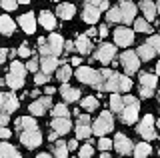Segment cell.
I'll use <instances>...</instances> for the list:
<instances>
[{
    "instance_id": "obj_46",
    "label": "cell",
    "mask_w": 160,
    "mask_h": 158,
    "mask_svg": "<svg viewBox=\"0 0 160 158\" xmlns=\"http://www.w3.org/2000/svg\"><path fill=\"white\" fill-rule=\"evenodd\" d=\"M98 34H100V38H106L108 36V26H106V24H102V26L98 28Z\"/></svg>"
},
{
    "instance_id": "obj_39",
    "label": "cell",
    "mask_w": 160,
    "mask_h": 158,
    "mask_svg": "<svg viewBox=\"0 0 160 158\" xmlns=\"http://www.w3.org/2000/svg\"><path fill=\"white\" fill-rule=\"evenodd\" d=\"M90 144H92V142H88V144H84L82 148H80V158H90V156H92V146H90Z\"/></svg>"
},
{
    "instance_id": "obj_19",
    "label": "cell",
    "mask_w": 160,
    "mask_h": 158,
    "mask_svg": "<svg viewBox=\"0 0 160 158\" xmlns=\"http://www.w3.org/2000/svg\"><path fill=\"white\" fill-rule=\"evenodd\" d=\"M52 130L54 132H58V136H64L66 134V132L70 130V128H72V124H70V120H68V116H56L52 120Z\"/></svg>"
},
{
    "instance_id": "obj_28",
    "label": "cell",
    "mask_w": 160,
    "mask_h": 158,
    "mask_svg": "<svg viewBox=\"0 0 160 158\" xmlns=\"http://www.w3.org/2000/svg\"><path fill=\"white\" fill-rule=\"evenodd\" d=\"M74 12H76V8H74L72 4H58V10H56V14L62 20H70V18L74 16Z\"/></svg>"
},
{
    "instance_id": "obj_52",
    "label": "cell",
    "mask_w": 160,
    "mask_h": 158,
    "mask_svg": "<svg viewBox=\"0 0 160 158\" xmlns=\"http://www.w3.org/2000/svg\"><path fill=\"white\" fill-rule=\"evenodd\" d=\"M54 92H56V88H54V86H46V94L48 96H52Z\"/></svg>"
},
{
    "instance_id": "obj_4",
    "label": "cell",
    "mask_w": 160,
    "mask_h": 158,
    "mask_svg": "<svg viewBox=\"0 0 160 158\" xmlns=\"http://www.w3.org/2000/svg\"><path fill=\"white\" fill-rule=\"evenodd\" d=\"M24 78H26V66L22 62L14 60L10 64V70L6 74V84L12 88V90H20L24 86Z\"/></svg>"
},
{
    "instance_id": "obj_20",
    "label": "cell",
    "mask_w": 160,
    "mask_h": 158,
    "mask_svg": "<svg viewBox=\"0 0 160 158\" xmlns=\"http://www.w3.org/2000/svg\"><path fill=\"white\" fill-rule=\"evenodd\" d=\"M100 14H102V12H100L98 8H94L92 4L86 2V4H84V10H82V20L88 22V24H96V20L100 18Z\"/></svg>"
},
{
    "instance_id": "obj_44",
    "label": "cell",
    "mask_w": 160,
    "mask_h": 158,
    "mask_svg": "<svg viewBox=\"0 0 160 158\" xmlns=\"http://www.w3.org/2000/svg\"><path fill=\"white\" fill-rule=\"evenodd\" d=\"M38 66H40V62L36 60V58H32V60H28V62H26V68H28L30 72H36V70H38Z\"/></svg>"
},
{
    "instance_id": "obj_47",
    "label": "cell",
    "mask_w": 160,
    "mask_h": 158,
    "mask_svg": "<svg viewBox=\"0 0 160 158\" xmlns=\"http://www.w3.org/2000/svg\"><path fill=\"white\" fill-rule=\"evenodd\" d=\"M0 138H4V140H6V138H10V130H8V128L0 126Z\"/></svg>"
},
{
    "instance_id": "obj_48",
    "label": "cell",
    "mask_w": 160,
    "mask_h": 158,
    "mask_svg": "<svg viewBox=\"0 0 160 158\" xmlns=\"http://www.w3.org/2000/svg\"><path fill=\"white\" fill-rule=\"evenodd\" d=\"M64 46H66V48H64L66 52H74V50H76V44H74V42H66Z\"/></svg>"
},
{
    "instance_id": "obj_1",
    "label": "cell",
    "mask_w": 160,
    "mask_h": 158,
    "mask_svg": "<svg viewBox=\"0 0 160 158\" xmlns=\"http://www.w3.org/2000/svg\"><path fill=\"white\" fill-rule=\"evenodd\" d=\"M94 88L102 92H128L132 88V80L124 74H118L114 70H108V68H102L96 74V82L92 84Z\"/></svg>"
},
{
    "instance_id": "obj_30",
    "label": "cell",
    "mask_w": 160,
    "mask_h": 158,
    "mask_svg": "<svg viewBox=\"0 0 160 158\" xmlns=\"http://www.w3.org/2000/svg\"><path fill=\"white\" fill-rule=\"evenodd\" d=\"M0 32L4 36H10L14 32V20L10 16H0Z\"/></svg>"
},
{
    "instance_id": "obj_60",
    "label": "cell",
    "mask_w": 160,
    "mask_h": 158,
    "mask_svg": "<svg viewBox=\"0 0 160 158\" xmlns=\"http://www.w3.org/2000/svg\"><path fill=\"white\" fill-rule=\"evenodd\" d=\"M158 100H160V94H158Z\"/></svg>"
},
{
    "instance_id": "obj_34",
    "label": "cell",
    "mask_w": 160,
    "mask_h": 158,
    "mask_svg": "<svg viewBox=\"0 0 160 158\" xmlns=\"http://www.w3.org/2000/svg\"><path fill=\"white\" fill-rule=\"evenodd\" d=\"M80 104H82L84 110L92 112V110H96V106L100 104V102H98V98H96V96H86V98H82V102H80Z\"/></svg>"
},
{
    "instance_id": "obj_35",
    "label": "cell",
    "mask_w": 160,
    "mask_h": 158,
    "mask_svg": "<svg viewBox=\"0 0 160 158\" xmlns=\"http://www.w3.org/2000/svg\"><path fill=\"white\" fill-rule=\"evenodd\" d=\"M56 76H58V80L62 82V84L70 80V76H72V70H70V66H68V64H64V66H60V68H58Z\"/></svg>"
},
{
    "instance_id": "obj_51",
    "label": "cell",
    "mask_w": 160,
    "mask_h": 158,
    "mask_svg": "<svg viewBox=\"0 0 160 158\" xmlns=\"http://www.w3.org/2000/svg\"><path fill=\"white\" fill-rule=\"evenodd\" d=\"M86 36H88V38L96 36V28H90V30H86Z\"/></svg>"
},
{
    "instance_id": "obj_8",
    "label": "cell",
    "mask_w": 160,
    "mask_h": 158,
    "mask_svg": "<svg viewBox=\"0 0 160 158\" xmlns=\"http://www.w3.org/2000/svg\"><path fill=\"white\" fill-rule=\"evenodd\" d=\"M120 64H122L126 76H130V74H134V72L138 70V66H140V56H138L136 52H132V50H126L122 56H120Z\"/></svg>"
},
{
    "instance_id": "obj_56",
    "label": "cell",
    "mask_w": 160,
    "mask_h": 158,
    "mask_svg": "<svg viewBox=\"0 0 160 158\" xmlns=\"http://www.w3.org/2000/svg\"><path fill=\"white\" fill-rule=\"evenodd\" d=\"M18 2H20V4H28L30 0H18Z\"/></svg>"
},
{
    "instance_id": "obj_16",
    "label": "cell",
    "mask_w": 160,
    "mask_h": 158,
    "mask_svg": "<svg viewBox=\"0 0 160 158\" xmlns=\"http://www.w3.org/2000/svg\"><path fill=\"white\" fill-rule=\"evenodd\" d=\"M92 134V124H90V118L88 114H78V120H76V136L78 138H88Z\"/></svg>"
},
{
    "instance_id": "obj_18",
    "label": "cell",
    "mask_w": 160,
    "mask_h": 158,
    "mask_svg": "<svg viewBox=\"0 0 160 158\" xmlns=\"http://www.w3.org/2000/svg\"><path fill=\"white\" fill-rule=\"evenodd\" d=\"M114 148H116L120 154H130V152L134 150L132 140H130L126 134H116V138H114Z\"/></svg>"
},
{
    "instance_id": "obj_13",
    "label": "cell",
    "mask_w": 160,
    "mask_h": 158,
    "mask_svg": "<svg viewBox=\"0 0 160 158\" xmlns=\"http://www.w3.org/2000/svg\"><path fill=\"white\" fill-rule=\"evenodd\" d=\"M18 106H20V102L16 100V96L8 94V92H0V112L10 114V112H14Z\"/></svg>"
},
{
    "instance_id": "obj_49",
    "label": "cell",
    "mask_w": 160,
    "mask_h": 158,
    "mask_svg": "<svg viewBox=\"0 0 160 158\" xmlns=\"http://www.w3.org/2000/svg\"><path fill=\"white\" fill-rule=\"evenodd\" d=\"M6 56H8V50H6V48H0V64L6 60Z\"/></svg>"
},
{
    "instance_id": "obj_9",
    "label": "cell",
    "mask_w": 160,
    "mask_h": 158,
    "mask_svg": "<svg viewBox=\"0 0 160 158\" xmlns=\"http://www.w3.org/2000/svg\"><path fill=\"white\" fill-rule=\"evenodd\" d=\"M154 118L150 116V114H146L144 116V120H140V124H138V134L144 138V140H154L156 138V130H154Z\"/></svg>"
},
{
    "instance_id": "obj_27",
    "label": "cell",
    "mask_w": 160,
    "mask_h": 158,
    "mask_svg": "<svg viewBox=\"0 0 160 158\" xmlns=\"http://www.w3.org/2000/svg\"><path fill=\"white\" fill-rule=\"evenodd\" d=\"M16 128H18V132H22V130H34V128H38V124H36V120H34L32 116H22V118H18V120H16Z\"/></svg>"
},
{
    "instance_id": "obj_38",
    "label": "cell",
    "mask_w": 160,
    "mask_h": 158,
    "mask_svg": "<svg viewBox=\"0 0 160 158\" xmlns=\"http://www.w3.org/2000/svg\"><path fill=\"white\" fill-rule=\"evenodd\" d=\"M88 4H92L94 8H98L100 12L108 8V0H88Z\"/></svg>"
},
{
    "instance_id": "obj_29",
    "label": "cell",
    "mask_w": 160,
    "mask_h": 158,
    "mask_svg": "<svg viewBox=\"0 0 160 158\" xmlns=\"http://www.w3.org/2000/svg\"><path fill=\"white\" fill-rule=\"evenodd\" d=\"M0 158H22V154L12 144H0Z\"/></svg>"
},
{
    "instance_id": "obj_3",
    "label": "cell",
    "mask_w": 160,
    "mask_h": 158,
    "mask_svg": "<svg viewBox=\"0 0 160 158\" xmlns=\"http://www.w3.org/2000/svg\"><path fill=\"white\" fill-rule=\"evenodd\" d=\"M38 46H40L42 56H58L64 50V40L60 34H50L48 42H46V38H38Z\"/></svg>"
},
{
    "instance_id": "obj_12",
    "label": "cell",
    "mask_w": 160,
    "mask_h": 158,
    "mask_svg": "<svg viewBox=\"0 0 160 158\" xmlns=\"http://www.w3.org/2000/svg\"><path fill=\"white\" fill-rule=\"evenodd\" d=\"M50 106H52V98L46 94V96L38 98V100H34L32 104L28 106V112H32L34 116H42V114H46V112H48Z\"/></svg>"
},
{
    "instance_id": "obj_23",
    "label": "cell",
    "mask_w": 160,
    "mask_h": 158,
    "mask_svg": "<svg viewBox=\"0 0 160 158\" xmlns=\"http://www.w3.org/2000/svg\"><path fill=\"white\" fill-rule=\"evenodd\" d=\"M74 44H76V52H80V54H90V50H92V42H90V38L86 34H80L74 40Z\"/></svg>"
},
{
    "instance_id": "obj_53",
    "label": "cell",
    "mask_w": 160,
    "mask_h": 158,
    "mask_svg": "<svg viewBox=\"0 0 160 158\" xmlns=\"http://www.w3.org/2000/svg\"><path fill=\"white\" fill-rule=\"evenodd\" d=\"M56 138H58V132H50V134H48V140H56Z\"/></svg>"
},
{
    "instance_id": "obj_32",
    "label": "cell",
    "mask_w": 160,
    "mask_h": 158,
    "mask_svg": "<svg viewBox=\"0 0 160 158\" xmlns=\"http://www.w3.org/2000/svg\"><path fill=\"white\" fill-rule=\"evenodd\" d=\"M68 142H64V140H60L54 144V156L56 158H68Z\"/></svg>"
},
{
    "instance_id": "obj_26",
    "label": "cell",
    "mask_w": 160,
    "mask_h": 158,
    "mask_svg": "<svg viewBox=\"0 0 160 158\" xmlns=\"http://www.w3.org/2000/svg\"><path fill=\"white\" fill-rule=\"evenodd\" d=\"M140 10L144 12V18L150 22V20L156 18V10H158V8L154 6V2H150V0H142V2H140Z\"/></svg>"
},
{
    "instance_id": "obj_50",
    "label": "cell",
    "mask_w": 160,
    "mask_h": 158,
    "mask_svg": "<svg viewBox=\"0 0 160 158\" xmlns=\"http://www.w3.org/2000/svg\"><path fill=\"white\" fill-rule=\"evenodd\" d=\"M68 148H70V150H76V148H78V142L76 140H70L68 142Z\"/></svg>"
},
{
    "instance_id": "obj_40",
    "label": "cell",
    "mask_w": 160,
    "mask_h": 158,
    "mask_svg": "<svg viewBox=\"0 0 160 158\" xmlns=\"http://www.w3.org/2000/svg\"><path fill=\"white\" fill-rule=\"evenodd\" d=\"M98 148L106 152L108 148H112V140H108V138H104V136H102V138H100V142H98Z\"/></svg>"
},
{
    "instance_id": "obj_31",
    "label": "cell",
    "mask_w": 160,
    "mask_h": 158,
    "mask_svg": "<svg viewBox=\"0 0 160 158\" xmlns=\"http://www.w3.org/2000/svg\"><path fill=\"white\" fill-rule=\"evenodd\" d=\"M110 106H112V112H122V106H124V96H118V92H112L110 96Z\"/></svg>"
},
{
    "instance_id": "obj_15",
    "label": "cell",
    "mask_w": 160,
    "mask_h": 158,
    "mask_svg": "<svg viewBox=\"0 0 160 158\" xmlns=\"http://www.w3.org/2000/svg\"><path fill=\"white\" fill-rule=\"evenodd\" d=\"M114 42L118 46H130L134 42V32L130 28H116L114 30Z\"/></svg>"
},
{
    "instance_id": "obj_61",
    "label": "cell",
    "mask_w": 160,
    "mask_h": 158,
    "mask_svg": "<svg viewBox=\"0 0 160 158\" xmlns=\"http://www.w3.org/2000/svg\"><path fill=\"white\" fill-rule=\"evenodd\" d=\"M78 158H80V156H78Z\"/></svg>"
},
{
    "instance_id": "obj_45",
    "label": "cell",
    "mask_w": 160,
    "mask_h": 158,
    "mask_svg": "<svg viewBox=\"0 0 160 158\" xmlns=\"http://www.w3.org/2000/svg\"><path fill=\"white\" fill-rule=\"evenodd\" d=\"M8 120H10V116L6 114V112H0V126H6Z\"/></svg>"
},
{
    "instance_id": "obj_6",
    "label": "cell",
    "mask_w": 160,
    "mask_h": 158,
    "mask_svg": "<svg viewBox=\"0 0 160 158\" xmlns=\"http://www.w3.org/2000/svg\"><path fill=\"white\" fill-rule=\"evenodd\" d=\"M158 52H160V36H150L148 40L138 48L136 54L142 60H150V58H154V54H158Z\"/></svg>"
},
{
    "instance_id": "obj_14",
    "label": "cell",
    "mask_w": 160,
    "mask_h": 158,
    "mask_svg": "<svg viewBox=\"0 0 160 158\" xmlns=\"http://www.w3.org/2000/svg\"><path fill=\"white\" fill-rule=\"evenodd\" d=\"M114 54H116L114 44H106V42H104V44H100V46H98V50H96V54H94V58H98L100 62L108 64V62H112Z\"/></svg>"
},
{
    "instance_id": "obj_42",
    "label": "cell",
    "mask_w": 160,
    "mask_h": 158,
    "mask_svg": "<svg viewBox=\"0 0 160 158\" xmlns=\"http://www.w3.org/2000/svg\"><path fill=\"white\" fill-rule=\"evenodd\" d=\"M18 54H20L22 58H28V56H30V46H28L26 42H24V44H20V48H18Z\"/></svg>"
},
{
    "instance_id": "obj_36",
    "label": "cell",
    "mask_w": 160,
    "mask_h": 158,
    "mask_svg": "<svg viewBox=\"0 0 160 158\" xmlns=\"http://www.w3.org/2000/svg\"><path fill=\"white\" fill-rule=\"evenodd\" d=\"M134 28H136V32H142V34H148L152 32V26L148 24V20H144V18H140V20L134 22Z\"/></svg>"
},
{
    "instance_id": "obj_33",
    "label": "cell",
    "mask_w": 160,
    "mask_h": 158,
    "mask_svg": "<svg viewBox=\"0 0 160 158\" xmlns=\"http://www.w3.org/2000/svg\"><path fill=\"white\" fill-rule=\"evenodd\" d=\"M150 152H152V146L146 144V142H142V144H136V148H134V156H136V158H146Z\"/></svg>"
},
{
    "instance_id": "obj_57",
    "label": "cell",
    "mask_w": 160,
    "mask_h": 158,
    "mask_svg": "<svg viewBox=\"0 0 160 158\" xmlns=\"http://www.w3.org/2000/svg\"><path fill=\"white\" fill-rule=\"evenodd\" d=\"M156 74H160V62L156 64Z\"/></svg>"
},
{
    "instance_id": "obj_22",
    "label": "cell",
    "mask_w": 160,
    "mask_h": 158,
    "mask_svg": "<svg viewBox=\"0 0 160 158\" xmlns=\"http://www.w3.org/2000/svg\"><path fill=\"white\" fill-rule=\"evenodd\" d=\"M18 22H20V26H22V30L26 32V34H32L34 30H36V20H34V14L32 12L22 14Z\"/></svg>"
},
{
    "instance_id": "obj_24",
    "label": "cell",
    "mask_w": 160,
    "mask_h": 158,
    "mask_svg": "<svg viewBox=\"0 0 160 158\" xmlns=\"http://www.w3.org/2000/svg\"><path fill=\"white\" fill-rule=\"evenodd\" d=\"M58 56H42V60H40V68H42V72H54L56 70V66H58Z\"/></svg>"
},
{
    "instance_id": "obj_17",
    "label": "cell",
    "mask_w": 160,
    "mask_h": 158,
    "mask_svg": "<svg viewBox=\"0 0 160 158\" xmlns=\"http://www.w3.org/2000/svg\"><path fill=\"white\" fill-rule=\"evenodd\" d=\"M96 74H98V70H94V68H90V66H78L76 78L80 82H84V84L92 86L94 82H96Z\"/></svg>"
},
{
    "instance_id": "obj_2",
    "label": "cell",
    "mask_w": 160,
    "mask_h": 158,
    "mask_svg": "<svg viewBox=\"0 0 160 158\" xmlns=\"http://www.w3.org/2000/svg\"><path fill=\"white\" fill-rule=\"evenodd\" d=\"M136 16V6L128 0H122L118 6L110 8L106 14V20L108 22H122V24H130Z\"/></svg>"
},
{
    "instance_id": "obj_25",
    "label": "cell",
    "mask_w": 160,
    "mask_h": 158,
    "mask_svg": "<svg viewBox=\"0 0 160 158\" xmlns=\"http://www.w3.org/2000/svg\"><path fill=\"white\" fill-rule=\"evenodd\" d=\"M38 18H40V24H42V28H46V30H54V28H56V18H54L52 12L42 10Z\"/></svg>"
},
{
    "instance_id": "obj_21",
    "label": "cell",
    "mask_w": 160,
    "mask_h": 158,
    "mask_svg": "<svg viewBox=\"0 0 160 158\" xmlns=\"http://www.w3.org/2000/svg\"><path fill=\"white\" fill-rule=\"evenodd\" d=\"M60 94H62L64 102H76L78 98H80V90H78V88H72V86H68L66 82H64V84L60 86Z\"/></svg>"
},
{
    "instance_id": "obj_37",
    "label": "cell",
    "mask_w": 160,
    "mask_h": 158,
    "mask_svg": "<svg viewBox=\"0 0 160 158\" xmlns=\"http://www.w3.org/2000/svg\"><path fill=\"white\" fill-rule=\"evenodd\" d=\"M52 116L56 118V116H68V108L66 104H56L52 108Z\"/></svg>"
},
{
    "instance_id": "obj_54",
    "label": "cell",
    "mask_w": 160,
    "mask_h": 158,
    "mask_svg": "<svg viewBox=\"0 0 160 158\" xmlns=\"http://www.w3.org/2000/svg\"><path fill=\"white\" fill-rule=\"evenodd\" d=\"M70 62H72V64H78V66H80V64H82V62H80V58H78V56H74V58H72V60H70Z\"/></svg>"
},
{
    "instance_id": "obj_7",
    "label": "cell",
    "mask_w": 160,
    "mask_h": 158,
    "mask_svg": "<svg viewBox=\"0 0 160 158\" xmlns=\"http://www.w3.org/2000/svg\"><path fill=\"white\" fill-rule=\"evenodd\" d=\"M112 128H114L112 114H110V112H102V114L96 118V122L92 124V132L96 136H104V134H108Z\"/></svg>"
},
{
    "instance_id": "obj_10",
    "label": "cell",
    "mask_w": 160,
    "mask_h": 158,
    "mask_svg": "<svg viewBox=\"0 0 160 158\" xmlns=\"http://www.w3.org/2000/svg\"><path fill=\"white\" fill-rule=\"evenodd\" d=\"M154 88H156V76L154 74H140V96L142 98H150L154 94Z\"/></svg>"
},
{
    "instance_id": "obj_11",
    "label": "cell",
    "mask_w": 160,
    "mask_h": 158,
    "mask_svg": "<svg viewBox=\"0 0 160 158\" xmlns=\"http://www.w3.org/2000/svg\"><path fill=\"white\" fill-rule=\"evenodd\" d=\"M20 142L26 148H36L42 142V134L38 132V128H34V130H22L20 132Z\"/></svg>"
},
{
    "instance_id": "obj_41",
    "label": "cell",
    "mask_w": 160,
    "mask_h": 158,
    "mask_svg": "<svg viewBox=\"0 0 160 158\" xmlns=\"http://www.w3.org/2000/svg\"><path fill=\"white\" fill-rule=\"evenodd\" d=\"M0 4H2L4 10H14L16 8V0H0Z\"/></svg>"
},
{
    "instance_id": "obj_55",
    "label": "cell",
    "mask_w": 160,
    "mask_h": 158,
    "mask_svg": "<svg viewBox=\"0 0 160 158\" xmlns=\"http://www.w3.org/2000/svg\"><path fill=\"white\" fill-rule=\"evenodd\" d=\"M36 158H52V156H50V154H48V152H44V154H38Z\"/></svg>"
},
{
    "instance_id": "obj_43",
    "label": "cell",
    "mask_w": 160,
    "mask_h": 158,
    "mask_svg": "<svg viewBox=\"0 0 160 158\" xmlns=\"http://www.w3.org/2000/svg\"><path fill=\"white\" fill-rule=\"evenodd\" d=\"M34 82H36V84H44V82H48V74L46 72H38L36 76H34Z\"/></svg>"
},
{
    "instance_id": "obj_5",
    "label": "cell",
    "mask_w": 160,
    "mask_h": 158,
    "mask_svg": "<svg viewBox=\"0 0 160 158\" xmlns=\"http://www.w3.org/2000/svg\"><path fill=\"white\" fill-rule=\"evenodd\" d=\"M138 110H140L138 98L124 96V106H122V112H120V120H122L124 124H134L136 118H138Z\"/></svg>"
},
{
    "instance_id": "obj_59",
    "label": "cell",
    "mask_w": 160,
    "mask_h": 158,
    "mask_svg": "<svg viewBox=\"0 0 160 158\" xmlns=\"http://www.w3.org/2000/svg\"><path fill=\"white\" fill-rule=\"evenodd\" d=\"M156 8H158V12H160V2H158V6H156Z\"/></svg>"
},
{
    "instance_id": "obj_58",
    "label": "cell",
    "mask_w": 160,
    "mask_h": 158,
    "mask_svg": "<svg viewBox=\"0 0 160 158\" xmlns=\"http://www.w3.org/2000/svg\"><path fill=\"white\" fill-rule=\"evenodd\" d=\"M100 158H110V154H106V152H104V154H102V156H100Z\"/></svg>"
}]
</instances>
